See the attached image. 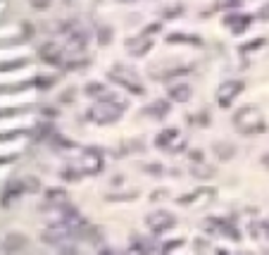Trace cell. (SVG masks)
Returning <instances> with one entry per match:
<instances>
[{"mask_svg":"<svg viewBox=\"0 0 269 255\" xmlns=\"http://www.w3.org/2000/svg\"><path fill=\"white\" fill-rule=\"evenodd\" d=\"M126 110V100L124 98H119L117 93H105V96L98 98L96 108L88 112L91 119L96 122V124H112V122H117L122 117V112Z\"/></svg>","mask_w":269,"mask_h":255,"instance_id":"obj_1","label":"cell"},{"mask_svg":"<svg viewBox=\"0 0 269 255\" xmlns=\"http://www.w3.org/2000/svg\"><path fill=\"white\" fill-rule=\"evenodd\" d=\"M234 126L241 131L243 136H257V134H262L267 122H264V115L260 108L255 105H245L241 110L234 115Z\"/></svg>","mask_w":269,"mask_h":255,"instance_id":"obj_2","label":"cell"},{"mask_svg":"<svg viewBox=\"0 0 269 255\" xmlns=\"http://www.w3.org/2000/svg\"><path fill=\"white\" fill-rule=\"evenodd\" d=\"M110 79L115 83H119V86H124L129 93L143 96V83H141L138 74L131 67H126V65H115V67H110Z\"/></svg>","mask_w":269,"mask_h":255,"instance_id":"obj_3","label":"cell"},{"mask_svg":"<svg viewBox=\"0 0 269 255\" xmlns=\"http://www.w3.org/2000/svg\"><path fill=\"white\" fill-rule=\"evenodd\" d=\"M186 143H188L186 134H184V131H179V129L160 131L158 141H155V145H158V148H162V151H167V153H181L184 148H186Z\"/></svg>","mask_w":269,"mask_h":255,"instance_id":"obj_4","label":"cell"},{"mask_svg":"<svg viewBox=\"0 0 269 255\" xmlns=\"http://www.w3.org/2000/svg\"><path fill=\"white\" fill-rule=\"evenodd\" d=\"M191 65H176V62H155L150 65V79L155 81H167V79H174V76H184L191 72Z\"/></svg>","mask_w":269,"mask_h":255,"instance_id":"obj_5","label":"cell"},{"mask_svg":"<svg viewBox=\"0 0 269 255\" xmlns=\"http://www.w3.org/2000/svg\"><path fill=\"white\" fill-rule=\"evenodd\" d=\"M145 224L150 227L152 234H165L167 229H172L176 224V217L167 210H152L148 217H145Z\"/></svg>","mask_w":269,"mask_h":255,"instance_id":"obj_6","label":"cell"},{"mask_svg":"<svg viewBox=\"0 0 269 255\" xmlns=\"http://www.w3.org/2000/svg\"><path fill=\"white\" fill-rule=\"evenodd\" d=\"M243 86L245 83L241 81V79H229V81H224L217 89V103H219V108H229V105L234 103L236 98H238V93L243 91Z\"/></svg>","mask_w":269,"mask_h":255,"instance_id":"obj_7","label":"cell"},{"mask_svg":"<svg viewBox=\"0 0 269 255\" xmlns=\"http://www.w3.org/2000/svg\"><path fill=\"white\" fill-rule=\"evenodd\" d=\"M212 198H214V188H198V191H191L186 196H179L176 203L184 207H198V210H203L205 205H210Z\"/></svg>","mask_w":269,"mask_h":255,"instance_id":"obj_8","label":"cell"},{"mask_svg":"<svg viewBox=\"0 0 269 255\" xmlns=\"http://www.w3.org/2000/svg\"><path fill=\"white\" fill-rule=\"evenodd\" d=\"M76 167H79L83 174H100V169H103V155H100V151L88 148V151L81 153V158H79V165Z\"/></svg>","mask_w":269,"mask_h":255,"instance_id":"obj_9","label":"cell"},{"mask_svg":"<svg viewBox=\"0 0 269 255\" xmlns=\"http://www.w3.org/2000/svg\"><path fill=\"white\" fill-rule=\"evenodd\" d=\"M205 227L210 234H219V236H229L231 241H238L241 239V234L236 231L234 224H229L227 220H217V217H212V220H207L205 222Z\"/></svg>","mask_w":269,"mask_h":255,"instance_id":"obj_10","label":"cell"},{"mask_svg":"<svg viewBox=\"0 0 269 255\" xmlns=\"http://www.w3.org/2000/svg\"><path fill=\"white\" fill-rule=\"evenodd\" d=\"M126 50H129L133 57L148 55V53L152 50V38H150V34H141V36H136V38H129V41H126Z\"/></svg>","mask_w":269,"mask_h":255,"instance_id":"obj_11","label":"cell"},{"mask_svg":"<svg viewBox=\"0 0 269 255\" xmlns=\"http://www.w3.org/2000/svg\"><path fill=\"white\" fill-rule=\"evenodd\" d=\"M38 55H41L48 65H64V53H62V48H60L55 41L43 43L41 50H38Z\"/></svg>","mask_w":269,"mask_h":255,"instance_id":"obj_12","label":"cell"},{"mask_svg":"<svg viewBox=\"0 0 269 255\" xmlns=\"http://www.w3.org/2000/svg\"><path fill=\"white\" fill-rule=\"evenodd\" d=\"M224 27L231 29L234 34H243V31L250 27V17H248V14H227Z\"/></svg>","mask_w":269,"mask_h":255,"instance_id":"obj_13","label":"cell"},{"mask_svg":"<svg viewBox=\"0 0 269 255\" xmlns=\"http://www.w3.org/2000/svg\"><path fill=\"white\" fill-rule=\"evenodd\" d=\"M169 110H172V108H169V100H152L150 105H148V108H145V115H148V117H155V119H165L167 115H169Z\"/></svg>","mask_w":269,"mask_h":255,"instance_id":"obj_14","label":"cell"},{"mask_svg":"<svg viewBox=\"0 0 269 255\" xmlns=\"http://www.w3.org/2000/svg\"><path fill=\"white\" fill-rule=\"evenodd\" d=\"M169 100L172 103H188L191 100V86L188 83H176L169 89Z\"/></svg>","mask_w":269,"mask_h":255,"instance_id":"obj_15","label":"cell"},{"mask_svg":"<svg viewBox=\"0 0 269 255\" xmlns=\"http://www.w3.org/2000/svg\"><path fill=\"white\" fill-rule=\"evenodd\" d=\"M69 198L62 188H48L46 191V207H53V205H67Z\"/></svg>","mask_w":269,"mask_h":255,"instance_id":"obj_16","label":"cell"},{"mask_svg":"<svg viewBox=\"0 0 269 255\" xmlns=\"http://www.w3.org/2000/svg\"><path fill=\"white\" fill-rule=\"evenodd\" d=\"M167 43H186V46H203L200 36H188V34H169Z\"/></svg>","mask_w":269,"mask_h":255,"instance_id":"obj_17","label":"cell"},{"mask_svg":"<svg viewBox=\"0 0 269 255\" xmlns=\"http://www.w3.org/2000/svg\"><path fill=\"white\" fill-rule=\"evenodd\" d=\"M27 246V239L19 234H10L5 239V250H10V253H17V250H21Z\"/></svg>","mask_w":269,"mask_h":255,"instance_id":"obj_18","label":"cell"},{"mask_svg":"<svg viewBox=\"0 0 269 255\" xmlns=\"http://www.w3.org/2000/svg\"><path fill=\"white\" fill-rule=\"evenodd\" d=\"M191 172H193V177H198V179H210V177L214 174V169L210 165H205L203 160H198V162L191 167Z\"/></svg>","mask_w":269,"mask_h":255,"instance_id":"obj_19","label":"cell"},{"mask_svg":"<svg viewBox=\"0 0 269 255\" xmlns=\"http://www.w3.org/2000/svg\"><path fill=\"white\" fill-rule=\"evenodd\" d=\"M86 43H88V36L83 34V31H79V34H72V38H69V48L76 50V53H81Z\"/></svg>","mask_w":269,"mask_h":255,"instance_id":"obj_20","label":"cell"},{"mask_svg":"<svg viewBox=\"0 0 269 255\" xmlns=\"http://www.w3.org/2000/svg\"><path fill=\"white\" fill-rule=\"evenodd\" d=\"M214 153H217L221 160H231L234 158V145L231 143H217L214 145Z\"/></svg>","mask_w":269,"mask_h":255,"instance_id":"obj_21","label":"cell"},{"mask_svg":"<svg viewBox=\"0 0 269 255\" xmlns=\"http://www.w3.org/2000/svg\"><path fill=\"white\" fill-rule=\"evenodd\" d=\"M81 177H83V172L79 167H64L62 169V179H67V181H79Z\"/></svg>","mask_w":269,"mask_h":255,"instance_id":"obj_22","label":"cell"},{"mask_svg":"<svg viewBox=\"0 0 269 255\" xmlns=\"http://www.w3.org/2000/svg\"><path fill=\"white\" fill-rule=\"evenodd\" d=\"M152 246L148 241H143V239H133L131 241V253H150Z\"/></svg>","mask_w":269,"mask_h":255,"instance_id":"obj_23","label":"cell"},{"mask_svg":"<svg viewBox=\"0 0 269 255\" xmlns=\"http://www.w3.org/2000/svg\"><path fill=\"white\" fill-rule=\"evenodd\" d=\"M88 62H91L88 57L83 55V53H79V55H74V60H69V62H67V69H81V67H86Z\"/></svg>","mask_w":269,"mask_h":255,"instance_id":"obj_24","label":"cell"},{"mask_svg":"<svg viewBox=\"0 0 269 255\" xmlns=\"http://www.w3.org/2000/svg\"><path fill=\"white\" fill-rule=\"evenodd\" d=\"M86 93H88L91 98H100V96H105L107 91H105L103 83H88V86H86Z\"/></svg>","mask_w":269,"mask_h":255,"instance_id":"obj_25","label":"cell"},{"mask_svg":"<svg viewBox=\"0 0 269 255\" xmlns=\"http://www.w3.org/2000/svg\"><path fill=\"white\" fill-rule=\"evenodd\" d=\"M181 12H184V7H181V5L165 7V10H162V17H165V19H172V17H179Z\"/></svg>","mask_w":269,"mask_h":255,"instance_id":"obj_26","label":"cell"},{"mask_svg":"<svg viewBox=\"0 0 269 255\" xmlns=\"http://www.w3.org/2000/svg\"><path fill=\"white\" fill-rule=\"evenodd\" d=\"M136 198V191H129V193H107V200H131Z\"/></svg>","mask_w":269,"mask_h":255,"instance_id":"obj_27","label":"cell"},{"mask_svg":"<svg viewBox=\"0 0 269 255\" xmlns=\"http://www.w3.org/2000/svg\"><path fill=\"white\" fill-rule=\"evenodd\" d=\"M24 67L21 60H14V62H0V72H12V69H19Z\"/></svg>","mask_w":269,"mask_h":255,"instance_id":"obj_28","label":"cell"},{"mask_svg":"<svg viewBox=\"0 0 269 255\" xmlns=\"http://www.w3.org/2000/svg\"><path fill=\"white\" fill-rule=\"evenodd\" d=\"M145 169V174H155V177H160L162 174V165H158V162H152V165H141Z\"/></svg>","mask_w":269,"mask_h":255,"instance_id":"obj_29","label":"cell"},{"mask_svg":"<svg viewBox=\"0 0 269 255\" xmlns=\"http://www.w3.org/2000/svg\"><path fill=\"white\" fill-rule=\"evenodd\" d=\"M257 19H260V22H269V0L260 7V10H257Z\"/></svg>","mask_w":269,"mask_h":255,"instance_id":"obj_30","label":"cell"},{"mask_svg":"<svg viewBox=\"0 0 269 255\" xmlns=\"http://www.w3.org/2000/svg\"><path fill=\"white\" fill-rule=\"evenodd\" d=\"M110 36H112L110 29H100V31H98V41L103 43V46H107V43H110Z\"/></svg>","mask_w":269,"mask_h":255,"instance_id":"obj_31","label":"cell"},{"mask_svg":"<svg viewBox=\"0 0 269 255\" xmlns=\"http://www.w3.org/2000/svg\"><path fill=\"white\" fill-rule=\"evenodd\" d=\"M181 243H184V239H176V241H167L165 246H162V253H169V250H174V248H179Z\"/></svg>","mask_w":269,"mask_h":255,"instance_id":"obj_32","label":"cell"},{"mask_svg":"<svg viewBox=\"0 0 269 255\" xmlns=\"http://www.w3.org/2000/svg\"><path fill=\"white\" fill-rule=\"evenodd\" d=\"M160 29H162V24H160V22H158V24H148V27H145V34H158Z\"/></svg>","mask_w":269,"mask_h":255,"instance_id":"obj_33","label":"cell"},{"mask_svg":"<svg viewBox=\"0 0 269 255\" xmlns=\"http://www.w3.org/2000/svg\"><path fill=\"white\" fill-rule=\"evenodd\" d=\"M264 43V38H257V41H253V43H248V46H243V50H253V48H260Z\"/></svg>","mask_w":269,"mask_h":255,"instance_id":"obj_34","label":"cell"},{"mask_svg":"<svg viewBox=\"0 0 269 255\" xmlns=\"http://www.w3.org/2000/svg\"><path fill=\"white\" fill-rule=\"evenodd\" d=\"M31 5H34V7H41V10H46V7H50V0H31Z\"/></svg>","mask_w":269,"mask_h":255,"instance_id":"obj_35","label":"cell"},{"mask_svg":"<svg viewBox=\"0 0 269 255\" xmlns=\"http://www.w3.org/2000/svg\"><path fill=\"white\" fill-rule=\"evenodd\" d=\"M195 250H198V253H205V250H207V241H195Z\"/></svg>","mask_w":269,"mask_h":255,"instance_id":"obj_36","label":"cell"},{"mask_svg":"<svg viewBox=\"0 0 269 255\" xmlns=\"http://www.w3.org/2000/svg\"><path fill=\"white\" fill-rule=\"evenodd\" d=\"M241 5V0H227V3H224V7H238Z\"/></svg>","mask_w":269,"mask_h":255,"instance_id":"obj_37","label":"cell"},{"mask_svg":"<svg viewBox=\"0 0 269 255\" xmlns=\"http://www.w3.org/2000/svg\"><path fill=\"white\" fill-rule=\"evenodd\" d=\"M262 165L269 169V153H267V155H262Z\"/></svg>","mask_w":269,"mask_h":255,"instance_id":"obj_38","label":"cell"},{"mask_svg":"<svg viewBox=\"0 0 269 255\" xmlns=\"http://www.w3.org/2000/svg\"><path fill=\"white\" fill-rule=\"evenodd\" d=\"M122 3H129V0H122Z\"/></svg>","mask_w":269,"mask_h":255,"instance_id":"obj_39","label":"cell"}]
</instances>
